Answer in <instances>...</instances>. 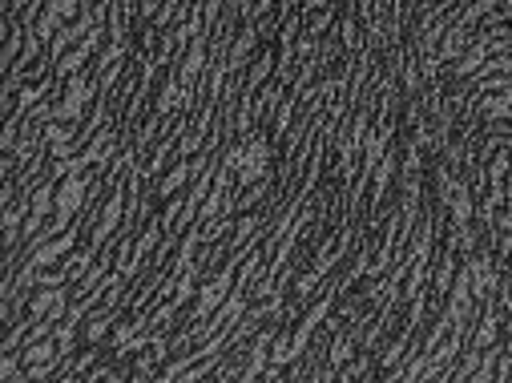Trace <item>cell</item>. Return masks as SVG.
Wrapping results in <instances>:
<instances>
[{
  "label": "cell",
  "mask_w": 512,
  "mask_h": 383,
  "mask_svg": "<svg viewBox=\"0 0 512 383\" xmlns=\"http://www.w3.org/2000/svg\"><path fill=\"white\" fill-rule=\"evenodd\" d=\"M472 113L488 117V121H504L512 117V85H500V89H476L472 93Z\"/></svg>",
  "instance_id": "6da1fadb"
},
{
  "label": "cell",
  "mask_w": 512,
  "mask_h": 383,
  "mask_svg": "<svg viewBox=\"0 0 512 383\" xmlns=\"http://www.w3.org/2000/svg\"><path fill=\"white\" fill-rule=\"evenodd\" d=\"M41 5H45L49 13H57V17L69 25V21L81 17V5H85V0H41Z\"/></svg>",
  "instance_id": "7a4b0ae2"
}]
</instances>
